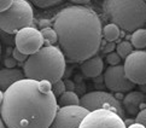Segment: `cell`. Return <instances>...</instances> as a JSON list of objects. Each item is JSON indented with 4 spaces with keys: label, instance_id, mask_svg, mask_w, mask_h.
Returning a JSON list of instances; mask_svg holds the SVG:
<instances>
[{
    "label": "cell",
    "instance_id": "1",
    "mask_svg": "<svg viewBox=\"0 0 146 128\" xmlns=\"http://www.w3.org/2000/svg\"><path fill=\"white\" fill-rule=\"evenodd\" d=\"M58 110L48 81L24 79L0 96V115L7 128H48Z\"/></svg>",
    "mask_w": 146,
    "mask_h": 128
},
{
    "label": "cell",
    "instance_id": "2",
    "mask_svg": "<svg viewBox=\"0 0 146 128\" xmlns=\"http://www.w3.org/2000/svg\"><path fill=\"white\" fill-rule=\"evenodd\" d=\"M52 27L58 34V47L68 62H85L97 56L103 42V27L93 9L69 5L54 16Z\"/></svg>",
    "mask_w": 146,
    "mask_h": 128
},
{
    "label": "cell",
    "instance_id": "3",
    "mask_svg": "<svg viewBox=\"0 0 146 128\" xmlns=\"http://www.w3.org/2000/svg\"><path fill=\"white\" fill-rule=\"evenodd\" d=\"M65 64L66 58L58 46L45 45L39 52L29 56L23 64V71L25 79L54 84L63 78Z\"/></svg>",
    "mask_w": 146,
    "mask_h": 128
},
{
    "label": "cell",
    "instance_id": "4",
    "mask_svg": "<svg viewBox=\"0 0 146 128\" xmlns=\"http://www.w3.org/2000/svg\"><path fill=\"white\" fill-rule=\"evenodd\" d=\"M104 16L123 32L134 33L146 24V1L144 0H105L102 3Z\"/></svg>",
    "mask_w": 146,
    "mask_h": 128
},
{
    "label": "cell",
    "instance_id": "5",
    "mask_svg": "<svg viewBox=\"0 0 146 128\" xmlns=\"http://www.w3.org/2000/svg\"><path fill=\"white\" fill-rule=\"evenodd\" d=\"M34 12L32 3L27 0H15L7 11L0 12V29L6 34H17L19 30L32 27Z\"/></svg>",
    "mask_w": 146,
    "mask_h": 128
},
{
    "label": "cell",
    "instance_id": "6",
    "mask_svg": "<svg viewBox=\"0 0 146 128\" xmlns=\"http://www.w3.org/2000/svg\"><path fill=\"white\" fill-rule=\"evenodd\" d=\"M80 106L90 112L96 110H111L119 116L124 117V109L122 103L113 94L104 91H93L83 94L80 100Z\"/></svg>",
    "mask_w": 146,
    "mask_h": 128
},
{
    "label": "cell",
    "instance_id": "7",
    "mask_svg": "<svg viewBox=\"0 0 146 128\" xmlns=\"http://www.w3.org/2000/svg\"><path fill=\"white\" fill-rule=\"evenodd\" d=\"M80 128H127L124 120L111 110H96L82 120Z\"/></svg>",
    "mask_w": 146,
    "mask_h": 128
},
{
    "label": "cell",
    "instance_id": "8",
    "mask_svg": "<svg viewBox=\"0 0 146 128\" xmlns=\"http://www.w3.org/2000/svg\"><path fill=\"white\" fill-rule=\"evenodd\" d=\"M15 45L22 53L32 56L44 47L45 40L41 30L33 27H27L15 35Z\"/></svg>",
    "mask_w": 146,
    "mask_h": 128
},
{
    "label": "cell",
    "instance_id": "9",
    "mask_svg": "<svg viewBox=\"0 0 146 128\" xmlns=\"http://www.w3.org/2000/svg\"><path fill=\"white\" fill-rule=\"evenodd\" d=\"M124 73L134 85H146V50H135L124 59Z\"/></svg>",
    "mask_w": 146,
    "mask_h": 128
},
{
    "label": "cell",
    "instance_id": "10",
    "mask_svg": "<svg viewBox=\"0 0 146 128\" xmlns=\"http://www.w3.org/2000/svg\"><path fill=\"white\" fill-rule=\"evenodd\" d=\"M90 114L82 106L59 107L56 119L48 128H80L82 120Z\"/></svg>",
    "mask_w": 146,
    "mask_h": 128
},
{
    "label": "cell",
    "instance_id": "11",
    "mask_svg": "<svg viewBox=\"0 0 146 128\" xmlns=\"http://www.w3.org/2000/svg\"><path fill=\"white\" fill-rule=\"evenodd\" d=\"M104 84L108 90L116 93H129L134 88V84L126 76L124 66L121 64L106 68L104 71Z\"/></svg>",
    "mask_w": 146,
    "mask_h": 128
},
{
    "label": "cell",
    "instance_id": "12",
    "mask_svg": "<svg viewBox=\"0 0 146 128\" xmlns=\"http://www.w3.org/2000/svg\"><path fill=\"white\" fill-rule=\"evenodd\" d=\"M145 98L146 96L139 91H132L127 93L122 99V106L124 109V112L132 116H137L141 111V105L145 103Z\"/></svg>",
    "mask_w": 146,
    "mask_h": 128
},
{
    "label": "cell",
    "instance_id": "13",
    "mask_svg": "<svg viewBox=\"0 0 146 128\" xmlns=\"http://www.w3.org/2000/svg\"><path fill=\"white\" fill-rule=\"evenodd\" d=\"M24 79H25L24 71L21 69H17V68L1 69L0 70V88H1V92H5L13 84L18 82V81H22Z\"/></svg>",
    "mask_w": 146,
    "mask_h": 128
},
{
    "label": "cell",
    "instance_id": "14",
    "mask_svg": "<svg viewBox=\"0 0 146 128\" xmlns=\"http://www.w3.org/2000/svg\"><path fill=\"white\" fill-rule=\"evenodd\" d=\"M80 68H81L82 74L85 75L86 78L94 79V78H98V76L103 73L104 62H103L102 57L94 56V57H92L90 59L85 60V62H82Z\"/></svg>",
    "mask_w": 146,
    "mask_h": 128
},
{
    "label": "cell",
    "instance_id": "15",
    "mask_svg": "<svg viewBox=\"0 0 146 128\" xmlns=\"http://www.w3.org/2000/svg\"><path fill=\"white\" fill-rule=\"evenodd\" d=\"M80 100L74 91H66L58 98V105L59 107H66V106H80Z\"/></svg>",
    "mask_w": 146,
    "mask_h": 128
},
{
    "label": "cell",
    "instance_id": "16",
    "mask_svg": "<svg viewBox=\"0 0 146 128\" xmlns=\"http://www.w3.org/2000/svg\"><path fill=\"white\" fill-rule=\"evenodd\" d=\"M121 29H119L116 24L108 23L103 27V38L105 39L106 42H115L117 41L121 36Z\"/></svg>",
    "mask_w": 146,
    "mask_h": 128
},
{
    "label": "cell",
    "instance_id": "17",
    "mask_svg": "<svg viewBox=\"0 0 146 128\" xmlns=\"http://www.w3.org/2000/svg\"><path fill=\"white\" fill-rule=\"evenodd\" d=\"M130 42L135 50H144L146 47V29H139L130 34Z\"/></svg>",
    "mask_w": 146,
    "mask_h": 128
},
{
    "label": "cell",
    "instance_id": "18",
    "mask_svg": "<svg viewBox=\"0 0 146 128\" xmlns=\"http://www.w3.org/2000/svg\"><path fill=\"white\" fill-rule=\"evenodd\" d=\"M41 34H42L46 45L56 46V44H58V34H57V32L54 30L53 27L41 29Z\"/></svg>",
    "mask_w": 146,
    "mask_h": 128
},
{
    "label": "cell",
    "instance_id": "19",
    "mask_svg": "<svg viewBox=\"0 0 146 128\" xmlns=\"http://www.w3.org/2000/svg\"><path fill=\"white\" fill-rule=\"evenodd\" d=\"M116 52L118 53V56L123 59H126L128 56L133 52V45L128 40H124V41L118 42L116 46Z\"/></svg>",
    "mask_w": 146,
    "mask_h": 128
},
{
    "label": "cell",
    "instance_id": "20",
    "mask_svg": "<svg viewBox=\"0 0 146 128\" xmlns=\"http://www.w3.org/2000/svg\"><path fill=\"white\" fill-rule=\"evenodd\" d=\"M62 0H34L32 1L33 5L41 9H47V7H52V6H56V5H60Z\"/></svg>",
    "mask_w": 146,
    "mask_h": 128
},
{
    "label": "cell",
    "instance_id": "21",
    "mask_svg": "<svg viewBox=\"0 0 146 128\" xmlns=\"http://www.w3.org/2000/svg\"><path fill=\"white\" fill-rule=\"evenodd\" d=\"M52 92H53V94L57 97V98H59L64 92H66L65 82L63 80H59V81H57V82L52 84Z\"/></svg>",
    "mask_w": 146,
    "mask_h": 128
},
{
    "label": "cell",
    "instance_id": "22",
    "mask_svg": "<svg viewBox=\"0 0 146 128\" xmlns=\"http://www.w3.org/2000/svg\"><path fill=\"white\" fill-rule=\"evenodd\" d=\"M121 57L118 56V53L115 51V52H111L106 56V62L110 66H116V65H119L121 63Z\"/></svg>",
    "mask_w": 146,
    "mask_h": 128
},
{
    "label": "cell",
    "instance_id": "23",
    "mask_svg": "<svg viewBox=\"0 0 146 128\" xmlns=\"http://www.w3.org/2000/svg\"><path fill=\"white\" fill-rule=\"evenodd\" d=\"M12 57L17 60V62H21V63H25L27 62V59L29 58V56H27V54H24V53H22L19 50H17L16 47L13 48V52H12Z\"/></svg>",
    "mask_w": 146,
    "mask_h": 128
},
{
    "label": "cell",
    "instance_id": "24",
    "mask_svg": "<svg viewBox=\"0 0 146 128\" xmlns=\"http://www.w3.org/2000/svg\"><path fill=\"white\" fill-rule=\"evenodd\" d=\"M135 122H138L140 125H144L146 127V107L135 116Z\"/></svg>",
    "mask_w": 146,
    "mask_h": 128
},
{
    "label": "cell",
    "instance_id": "25",
    "mask_svg": "<svg viewBox=\"0 0 146 128\" xmlns=\"http://www.w3.org/2000/svg\"><path fill=\"white\" fill-rule=\"evenodd\" d=\"M15 0H0V12H5L7 11L13 5Z\"/></svg>",
    "mask_w": 146,
    "mask_h": 128
},
{
    "label": "cell",
    "instance_id": "26",
    "mask_svg": "<svg viewBox=\"0 0 146 128\" xmlns=\"http://www.w3.org/2000/svg\"><path fill=\"white\" fill-rule=\"evenodd\" d=\"M17 60L15 59L13 57H6L4 59V64H5V68H9V69H13L17 66Z\"/></svg>",
    "mask_w": 146,
    "mask_h": 128
},
{
    "label": "cell",
    "instance_id": "27",
    "mask_svg": "<svg viewBox=\"0 0 146 128\" xmlns=\"http://www.w3.org/2000/svg\"><path fill=\"white\" fill-rule=\"evenodd\" d=\"M116 46L117 45H115V42H106L105 45H104V47H103V51L105 53H111V52H115V50H116Z\"/></svg>",
    "mask_w": 146,
    "mask_h": 128
},
{
    "label": "cell",
    "instance_id": "28",
    "mask_svg": "<svg viewBox=\"0 0 146 128\" xmlns=\"http://www.w3.org/2000/svg\"><path fill=\"white\" fill-rule=\"evenodd\" d=\"M51 24H53V22H51L48 18H42L39 21V27L41 29H46V28H51Z\"/></svg>",
    "mask_w": 146,
    "mask_h": 128
},
{
    "label": "cell",
    "instance_id": "29",
    "mask_svg": "<svg viewBox=\"0 0 146 128\" xmlns=\"http://www.w3.org/2000/svg\"><path fill=\"white\" fill-rule=\"evenodd\" d=\"M64 82H65V86H66V91H74L75 84L72 82L71 80H66V81H64Z\"/></svg>",
    "mask_w": 146,
    "mask_h": 128
},
{
    "label": "cell",
    "instance_id": "30",
    "mask_svg": "<svg viewBox=\"0 0 146 128\" xmlns=\"http://www.w3.org/2000/svg\"><path fill=\"white\" fill-rule=\"evenodd\" d=\"M128 128H146L144 125H140V123H138V122H135L134 125H132V126H129Z\"/></svg>",
    "mask_w": 146,
    "mask_h": 128
},
{
    "label": "cell",
    "instance_id": "31",
    "mask_svg": "<svg viewBox=\"0 0 146 128\" xmlns=\"http://www.w3.org/2000/svg\"><path fill=\"white\" fill-rule=\"evenodd\" d=\"M124 123H126V126H127V128H128L129 126H132V125L135 123V120H124Z\"/></svg>",
    "mask_w": 146,
    "mask_h": 128
},
{
    "label": "cell",
    "instance_id": "32",
    "mask_svg": "<svg viewBox=\"0 0 146 128\" xmlns=\"http://www.w3.org/2000/svg\"><path fill=\"white\" fill-rule=\"evenodd\" d=\"M0 128H7L6 125L4 123V121H0Z\"/></svg>",
    "mask_w": 146,
    "mask_h": 128
}]
</instances>
